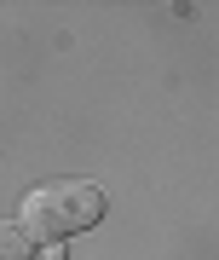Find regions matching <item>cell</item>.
I'll return each instance as SVG.
<instances>
[{
    "label": "cell",
    "instance_id": "cell-1",
    "mask_svg": "<svg viewBox=\"0 0 219 260\" xmlns=\"http://www.w3.org/2000/svg\"><path fill=\"white\" fill-rule=\"evenodd\" d=\"M98 214H104V191L92 179H46V185H35L23 197L18 225L29 232V243H58L69 232L98 225Z\"/></svg>",
    "mask_w": 219,
    "mask_h": 260
},
{
    "label": "cell",
    "instance_id": "cell-2",
    "mask_svg": "<svg viewBox=\"0 0 219 260\" xmlns=\"http://www.w3.org/2000/svg\"><path fill=\"white\" fill-rule=\"evenodd\" d=\"M35 254V243H29V232L18 220H0V260H29Z\"/></svg>",
    "mask_w": 219,
    "mask_h": 260
}]
</instances>
